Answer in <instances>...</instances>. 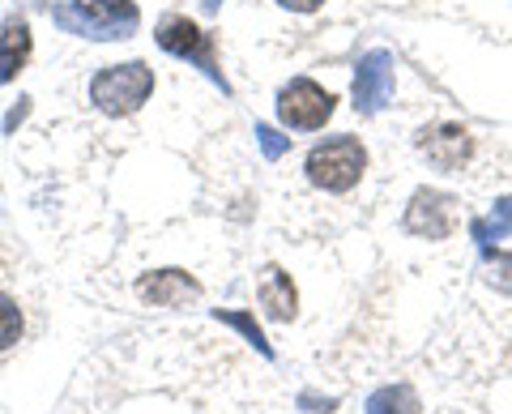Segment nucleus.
Segmentation results:
<instances>
[{"mask_svg": "<svg viewBox=\"0 0 512 414\" xmlns=\"http://www.w3.org/2000/svg\"><path fill=\"white\" fill-rule=\"evenodd\" d=\"M52 18L60 30L82 39H128L141 26V9L133 0H64L52 9Z\"/></svg>", "mask_w": 512, "mask_h": 414, "instance_id": "obj_1", "label": "nucleus"}, {"mask_svg": "<svg viewBox=\"0 0 512 414\" xmlns=\"http://www.w3.org/2000/svg\"><path fill=\"white\" fill-rule=\"evenodd\" d=\"M154 94V69L146 60H128V65H107L94 73L90 103L103 116H133V111Z\"/></svg>", "mask_w": 512, "mask_h": 414, "instance_id": "obj_2", "label": "nucleus"}, {"mask_svg": "<svg viewBox=\"0 0 512 414\" xmlns=\"http://www.w3.org/2000/svg\"><path fill=\"white\" fill-rule=\"evenodd\" d=\"M303 171H308V180L316 188H325V193H350L367 171V150L359 146V137H350V133L329 137L308 154Z\"/></svg>", "mask_w": 512, "mask_h": 414, "instance_id": "obj_3", "label": "nucleus"}, {"mask_svg": "<svg viewBox=\"0 0 512 414\" xmlns=\"http://www.w3.org/2000/svg\"><path fill=\"white\" fill-rule=\"evenodd\" d=\"M154 39H158L163 52L180 56V60H192V65L210 77L214 86L231 90L227 77H222V69H218V43H214V35H205V30L192 22V18H163V22H158V35Z\"/></svg>", "mask_w": 512, "mask_h": 414, "instance_id": "obj_4", "label": "nucleus"}, {"mask_svg": "<svg viewBox=\"0 0 512 414\" xmlns=\"http://www.w3.org/2000/svg\"><path fill=\"white\" fill-rule=\"evenodd\" d=\"M333 103L338 99H333L325 86H316L312 77H295V82H286L278 94V120L295 133H316L329 124Z\"/></svg>", "mask_w": 512, "mask_h": 414, "instance_id": "obj_5", "label": "nucleus"}, {"mask_svg": "<svg viewBox=\"0 0 512 414\" xmlns=\"http://www.w3.org/2000/svg\"><path fill=\"white\" fill-rule=\"evenodd\" d=\"M402 227L410 235H423V240H448L457 227V197L440 193V188H419L406 205Z\"/></svg>", "mask_w": 512, "mask_h": 414, "instance_id": "obj_6", "label": "nucleus"}, {"mask_svg": "<svg viewBox=\"0 0 512 414\" xmlns=\"http://www.w3.org/2000/svg\"><path fill=\"white\" fill-rule=\"evenodd\" d=\"M393 99V52H367L355 69V111L359 116H376V111Z\"/></svg>", "mask_w": 512, "mask_h": 414, "instance_id": "obj_7", "label": "nucleus"}, {"mask_svg": "<svg viewBox=\"0 0 512 414\" xmlns=\"http://www.w3.org/2000/svg\"><path fill=\"white\" fill-rule=\"evenodd\" d=\"M137 295L150 308H188L201 299V282L184 274V269H154V274L137 282Z\"/></svg>", "mask_w": 512, "mask_h": 414, "instance_id": "obj_8", "label": "nucleus"}, {"mask_svg": "<svg viewBox=\"0 0 512 414\" xmlns=\"http://www.w3.org/2000/svg\"><path fill=\"white\" fill-rule=\"evenodd\" d=\"M419 150L440 171H457L470 158V133L461 124H431V129L419 133Z\"/></svg>", "mask_w": 512, "mask_h": 414, "instance_id": "obj_9", "label": "nucleus"}, {"mask_svg": "<svg viewBox=\"0 0 512 414\" xmlns=\"http://www.w3.org/2000/svg\"><path fill=\"white\" fill-rule=\"evenodd\" d=\"M256 299H261V308L269 321H295V312H299V291H295V282L291 274H282L278 265H269L261 269V278H256Z\"/></svg>", "mask_w": 512, "mask_h": 414, "instance_id": "obj_10", "label": "nucleus"}, {"mask_svg": "<svg viewBox=\"0 0 512 414\" xmlns=\"http://www.w3.org/2000/svg\"><path fill=\"white\" fill-rule=\"evenodd\" d=\"M30 47H35V35H30L26 18L22 13H9L5 26H0V86H9L26 69Z\"/></svg>", "mask_w": 512, "mask_h": 414, "instance_id": "obj_11", "label": "nucleus"}, {"mask_svg": "<svg viewBox=\"0 0 512 414\" xmlns=\"http://www.w3.org/2000/svg\"><path fill=\"white\" fill-rule=\"evenodd\" d=\"M367 414H419V393L410 385H384L372 393Z\"/></svg>", "mask_w": 512, "mask_h": 414, "instance_id": "obj_12", "label": "nucleus"}, {"mask_svg": "<svg viewBox=\"0 0 512 414\" xmlns=\"http://www.w3.org/2000/svg\"><path fill=\"white\" fill-rule=\"evenodd\" d=\"M474 240L478 244H491V240H504V235H512V197L495 201V214L491 218H474Z\"/></svg>", "mask_w": 512, "mask_h": 414, "instance_id": "obj_13", "label": "nucleus"}, {"mask_svg": "<svg viewBox=\"0 0 512 414\" xmlns=\"http://www.w3.org/2000/svg\"><path fill=\"white\" fill-rule=\"evenodd\" d=\"M483 248V265H487V282L495 286V291L512 295V252L504 248H491V244H478Z\"/></svg>", "mask_w": 512, "mask_h": 414, "instance_id": "obj_14", "label": "nucleus"}, {"mask_svg": "<svg viewBox=\"0 0 512 414\" xmlns=\"http://www.w3.org/2000/svg\"><path fill=\"white\" fill-rule=\"evenodd\" d=\"M214 316H218V321H222V325H231V329H239V333H244V338H248V342H252L256 350H261V355H265V359H274V346H269V342H265V333H261V325H256V321H252V312H222V308H218Z\"/></svg>", "mask_w": 512, "mask_h": 414, "instance_id": "obj_15", "label": "nucleus"}, {"mask_svg": "<svg viewBox=\"0 0 512 414\" xmlns=\"http://www.w3.org/2000/svg\"><path fill=\"white\" fill-rule=\"evenodd\" d=\"M18 338H22V308L9 295H0V350L18 346Z\"/></svg>", "mask_w": 512, "mask_h": 414, "instance_id": "obj_16", "label": "nucleus"}, {"mask_svg": "<svg viewBox=\"0 0 512 414\" xmlns=\"http://www.w3.org/2000/svg\"><path fill=\"white\" fill-rule=\"evenodd\" d=\"M256 141H261L265 158H282L286 150H291V137H282L278 129H269V124H256Z\"/></svg>", "mask_w": 512, "mask_h": 414, "instance_id": "obj_17", "label": "nucleus"}, {"mask_svg": "<svg viewBox=\"0 0 512 414\" xmlns=\"http://www.w3.org/2000/svg\"><path fill=\"white\" fill-rule=\"evenodd\" d=\"M282 9H291V13H316L320 5H325V0H278Z\"/></svg>", "mask_w": 512, "mask_h": 414, "instance_id": "obj_18", "label": "nucleus"}]
</instances>
